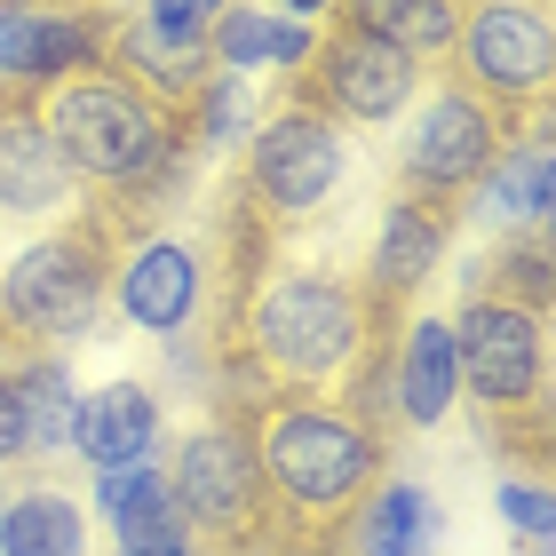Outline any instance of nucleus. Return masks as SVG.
<instances>
[{
	"label": "nucleus",
	"mask_w": 556,
	"mask_h": 556,
	"mask_svg": "<svg viewBox=\"0 0 556 556\" xmlns=\"http://www.w3.org/2000/svg\"><path fill=\"white\" fill-rule=\"evenodd\" d=\"M72 207H80V191H72L56 143L40 128V96L0 88V215L9 223H56Z\"/></svg>",
	"instance_id": "nucleus-14"
},
{
	"label": "nucleus",
	"mask_w": 556,
	"mask_h": 556,
	"mask_svg": "<svg viewBox=\"0 0 556 556\" xmlns=\"http://www.w3.org/2000/svg\"><path fill=\"white\" fill-rule=\"evenodd\" d=\"M278 96H294V104L326 112L334 128H390L397 112H414V96H421V64H414V56H397V48H390V40H374V33L326 24L318 48L287 72V88H278Z\"/></svg>",
	"instance_id": "nucleus-10"
},
{
	"label": "nucleus",
	"mask_w": 556,
	"mask_h": 556,
	"mask_svg": "<svg viewBox=\"0 0 556 556\" xmlns=\"http://www.w3.org/2000/svg\"><path fill=\"white\" fill-rule=\"evenodd\" d=\"M462 199H429V191H390L382 223H374V247H366V270L358 287L374 302V318H406L421 287L438 278V263L453 255V239H462Z\"/></svg>",
	"instance_id": "nucleus-12"
},
{
	"label": "nucleus",
	"mask_w": 556,
	"mask_h": 556,
	"mask_svg": "<svg viewBox=\"0 0 556 556\" xmlns=\"http://www.w3.org/2000/svg\"><path fill=\"white\" fill-rule=\"evenodd\" d=\"M64 9H96V16H119L128 0H64Z\"/></svg>",
	"instance_id": "nucleus-31"
},
{
	"label": "nucleus",
	"mask_w": 556,
	"mask_h": 556,
	"mask_svg": "<svg viewBox=\"0 0 556 556\" xmlns=\"http://www.w3.org/2000/svg\"><path fill=\"white\" fill-rule=\"evenodd\" d=\"M72 453H80L88 469H119V462L160 453V390H151V382L88 390L80 414H72Z\"/></svg>",
	"instance_id": "nucleus-19"
},
{
	"label": "nucleus",
	"mask_w": 556,
	"mask_h": 556,
	"mask_svg": "<svg viewBox=\"0 0 556 556\" xmlns=\"http://www.w3.org/2000/svg\"><path fill=\"white\" fill-rule=\"evenodd\" d=\"M40 128L56 143V160L80 191V207H104L119 223H160L199 175V136L191 104L175 112L160 96H143L128 72L88 64L40 96Z\"/></svg>",
	"instance_id": "nucleus-2"
},
{
	"label": "nucleus",
	"mask_w": 556,
	"mask_h": 556,
	"mask_svg": "<svg viewBox=\"0 0 556 556\" xmlns=\"http://www.w3.org/2000/svg\"><path fill=\"white\" fill-rule=\"evenodd\" d=\"M278 9H287V16H326L334 0H278Z\"/></svg>",
	"instance_id": "nucleus-30"
},
{
	"label": "nucleus",
	"mask_w": 556,
	"mask_h": 556,
	"mask_svg": "<svg viewBox=\"0 0 556 556\" xmlns=\"http://www.w3.org/2000/svg\"><path fill=\"white\" fill-rule=\"evenodd\" d=\"M112 247H119V215L72 207L24 255H9V270H0V334H9L16 358L24 350H72L104 326Z\"/></svg>",
	"instance_id": "nucleus-5"
},
{
	"label": "nucleus",
	"mask_w": 556,
	"mask_h": 556,
	"mask_svg": "<svg viewBox=\"0 0 556 556\" xmlns=\"http://www.w3.org/2000/svg\"><path fill=\"white\" fill-rule=\"evenodd\" d=\"M112 556H199V548H112Z\"/></svg>",
	"instance_id": "nucleus-32"
},
{
	"label": "nucleus",
	"mask_w": 556,
	"mask_h": 556,
	"mask_svg": "<svg viewBox=\"0 0 556 556\" xmlns=\"http://www.w3.org/2000/svg\"><path fill=\"white\" fill-rule=\"evenodd\" d=\"M104 64L128 72L143 96H160V104L184 112L199 88L215 80V56H207V33H167V24H151L143 9L112 16V40H104Z\"/></svg>",
	"instance_id": "nucleus-17"
},
{
	"label": "nucleus",
	"mask_w": 556,
	"mask_h": 556,
	"mask_svg": "<svg viewBox=\"0 0 556 556\" xmlns=\"http://www.w3.org/2000/svg\"><path fill=\"white\" fill-rule=\"evenodd\" d=\"M445 80L469 88L501 119H541L556 88V16L548 0H462L445 48Z\"/></svg>",
	"instance_id": "nucleus-8"
},
{
	"label": "nucleus",
	"mask_w": 556,
	"mask_h": 556,
	"mask_svg": "<svg viewBox=\"0 0 556 556\" xmlns=\"http://www.w3.org/2000/svg\"><path fill=\"white\" fill-rule=\"evenodd\" d=\"M247 556H326V548H311V541H263V548H247Z\"/></svg>",
	"instance_id": "nucleus-29"
},
{
	"label": "nucleus",
	"mask_w": 556,
	"mask_h": 556,
	"mask_svg": "<svg viewBox=\"0 0 556 556\" xmlns=\"http://www.w3.org/2000/svg\"><path fill=\"white\" fill-rule=\"evenodd\" d=\"M112 16L64 9V0H0V88H33L48 96L72 72L104 64Z\"/></svg>",
	"instance_id": "nucleus-13"
},
{
	"label": "nucleus",
	"mask_w": 556,
	"mask_h": 556,
	"mask_svg": "<svg viewBox=\"0 0 556 556\" xmlns=\"http://www.w3.org/2000/svg\"><path fill=\"white\" fill-rule=\"evenodd\" d=\"M96 509H104V525H112V548H191L160 453L119 462V469H96Z\"/></svg>",
	"instance_id": "nucleus-18"
},
{
	"label": "nucleus",
	"mask_w": 556,
	"mask_h": 556,
	"mask_svg": "<svg viewBox=\"0 0 556 556\" xmlns=\"http://www.w3.org/2000/svg\"><path fill=\"white\" fill-rule=\"evenodd\" d=\"M9 382H16V414H24V462H56L72 453V414H80V390L56 350H24L9 358Z\"/></svg>",
	"instance_id": "nucleus-23"
},
{
	"label": "nucleus",
	"mask_w": 556,
	"mask_h": 556,
	"mask_svg": "<svg viewBox=\"0 0 556 556\" xmlns=\"http://www.w3.org/2000/svg\"><path fill=\"white\" fill-rule=\"evenodd\" d=\"M462 294H501V302H525V311H548V231H501L493 255L462 278Z\"/></svg>",
	"instance_id": "nucleus-25"
},
{
	"label": "nucleus",
	"mask_w": 556,
	"mask_h": 556,
	"mask_svg": "<svg viewBox=\"0 0 556 556\" xmlns=\"http://www.w3.org/2000/svg\"><path fill=\"white\" fill-rule=\"evenodd\" d=\"M0 556H96L88 509H80L64 485L33 477L24 493L0 501Z\"/></svg>",
	"instance_id": "nucleus-22"
},
{
	"label": "nucleus",
	"mask_w": 556,
	"mask_h": 556,
	"mask_svg": "<svg viewBox=\"0 0 556 556\" xmlns=\"http://www.w3.org/2000/svg\"><path fill=\"white\" fill-rule=\"evenodd\" d=\"M445 533V509L414 477H382L342 525V556H429Z\"/></svg>",
	"instance_id": "nucleus-20"
},
{
	"label": "nucleus",
	"mask_w": 556,
	"mask_h": 556,
	"mask_svg": "<svg viewBox=\"0 0 556 556\" xmlns=\"http://www.w3.org/2000/svg\"><path fill=\"white\" fill-rule=\"evenodd\" d=\"M453 366H462V397L477 406L485 445L517 453L525 469H548V311L462 294Z\"/></svg>",
	"instance_id": "nucleus-4"
},
{
	"label": "nucleus",
	"mask_w": 556,
	"mask_h": 556,
	"mask_svg": "<svg viewBox=\"0 0 556 556\" xmlns=\"http://www.w3.org/2000/svg\"><path fill=\"white\" fill-rule=\"evenodd\" d=\"M414 136L406 151H397V175H390V191H429V199H462L477 175H485L501 151H509L517 136V119H501L493 104H477L469 88H453L438 80L429 96H414Z\"/></svg>",
	"instance_id": "nucleus-11"
},
{
	"label": "nucleus",
	"mask_w": 556,
	"mask_h": 556,
	"mask_svg": "<svg viewBox=\"0 0 556 556\" xmlns=\"http://www.w3.org/2000/svg\"><path fill=\"white\" fill-rule=\"evenodd\" d=\"M453 406H462L453 318L406 311V326H397V342H390V414H397V438H406V429H438Z\"/></svg>",
	"instance_id": "nucleus-16"
},
{
	"label": "nucleus",
	"mask_w": 556,
	"mask_h": 556,
	"mask_svg": "<svg viewBox=\"0 0 556 556\" xmlns=\"http://www.w3.org/2000/svg\"><path fill=\"white\" fill-rule=\"evenodd\" d=\"M0 469H24V414H16V382L0 366Z\"/></svg>",
	"instance_id": "nucleus-28"
},
{
	"label": "nucleus",
	"mask_w": 556,
	"mask_h": 556,
	"mask_svg": "<svg viewBox=\"0 0 556 556\" xmlns=\"http://www.w3.org/2000/svg\"><path fill=\"white\" fill-rule=\"evenodd\" d=\"M223 9H231V0H143V16L167 24V33H207Z\"/></svg>",
	"instance_id": "nucleus-27"
},
{
	"label": "nucleus",
	"mask_w": 556,
	"mask_h": 556,
	"mask_svg": "<svg viewBox=\"0 0 556 556\" xmlns=\"http://www.w3.org/2000/svg\"><path fill=\"white\" fill-rule=\"evenodd\" d=\"M167 493L184 509V533L199 556H247L270 541V501H263V469H255V438H247L239 406H215L199 429H184L167 453Z\"/></svg>",
	"instance_id": "nucleus-6"
},
{
	"label": "nucleus",
	"mask_w": 556,
	"mask_h": 556,
	"mask_svg": "<svg viewBox=\"0 0 556 556\" xmlns=\"http://www.w3.org/2000/svg\"><path fill=\"white\" fill-rule=\"evenodd\" d=\"M326 16L350 24V33L390 40L397 56H414L421 72H445V48H453V24H462V0H334Z\"/></svg>",
	"instance_id": "nucleus-21"
},
{
	"label": "nucleus",
	"mask_w": 556,
	"mask_h": 556,
	"mask_svg": "<svg viewBox=\"0 0 556 556\" xmlns=\"http://www.w3.org/2000/svg\"><path fill=\"white\" fill-rule=\"evenodd\" d=\"M207 302H215V255H207V239L167 231V223H119L112 311L128 318L136 334L184 342V334L207 326Z\"/></svg>",
	"instance_id": "nucleus-9"
},
{
	"label": "nucleus",
	"mask_w": 556,
	"mask_h": 556,
	"mask_svg": "<svg viewBox=\"0 0 556 556\" xmlns=\"http://www.w3.org/2000/svg\"><path fill=\"white\" fill-rule=\"evenodd\" d=\"M548 207H556V175H548V112L525 119L509 136V151L462 191V215H477L485 231H548Z\"/></svg>",
	"instance_id": "nucleus-15"
},
{
	"label": "nucleus",
	"mask_w": 556,
	"mask_h": 556,
	"mask_svg": "<svg viewBox=\"0 0 556 556\" xmlns=\"http://www.w3.org/2000/svg\"><path fill=\"white\" fill-rule=\"evenodd\" d=\"M207 334L215 358V406H255L270 390H311L334 397L342 374L366 358L374 334H397L390 318H374L366 287L350 270L326 263H270Z\"/></svg>",
	"instance_id": "nucleus-1"
},
{
	"label": "nucleus",
	"mask_w": 556,
	"mask_h": 556,
	"mask_svg": "<svg viewBox=\"0 0 556 556\" xmlns=\"http://www.w3.org/2000/svg\"><path fill=\"white\" fill-rule=\"evenodd\" d=\"M311 48H318V24H287V16L255 9V0H231V9L207 24V56H215V72H255V64L294 72Z\"/></svg>",
	"instance_id": "nucleus-24"
},
{
	"label": "nucleus",
	"mask_w": 556,
	"mask_h": 556,
	"mask_svg": "<svg viewBox=\"0 0 556 556\" xmlns=\"http://www.w3.org/2000/svg\"><path fill=\"white\" fill-rule=\"evenodd\" d=\"M342 175H350V128H334L326 112L294 104V96H278L255 128H247L231 191L255 207V223L270 239H294L302 223L342 191Z\"/></svg>",
	"instance_id": "nucleus-7"
},
{
	"label": "nucleus",
	"mask_w": 556,
	"mask_h": 556,
	"mask_svg": "<svg viewBox=\"0 0 556 556\" xmlns=\"http://www.w3.org/2000/svg\"><path fill=\"white\" fill-rule=\"evenodd\" d=\"M525 556H548V548H525Z\"/></svg>",
	"instance_id": "nucleus-33"
},
{
	"label": "nucleus",
	"mask_w": 556,
	"mask_h": 556,
	"mask_svg": "<svg viewBox=\"0 0 556 556\" xmlns=\"http://www.w3.org/2000/svg\"><path fill=\"white\" fill-rule=\"evenodd\" d=\"M0 501H9V493H0Z\"/></svg>",
	"instance_id": "nucleus-34"
},
{
	"label": "nucleus",
	"mask_w": 556,
	"mask_h": 556,
	"mask_svg": "<svg viewBox=\"0 0 556 556\" xmlns=\"http://www.w3.org/2000/svg\"><path fill=\"white\" fill-rule=\"evenodd\" d=\"M493 517L509 525L525 548H548V533H556V501H548L541 477H501L493 485Z\"/></svg>",
	"instance_id": "nucleus-26"
},
{
	"label": "nucleus",
	"mask_w": 556,
	"mask_h": 556,
	"mask_svg": "<svg viewBox=\"0 0 556 556\" xmlns=\"http://www.w3.org/2000/svg\"><path fill=\"white\" fill-rule=\"evenodd\" d=\"M239 414H247V438H255L270 541H311L326 556H342L350 509L390 477V438H374L358 414H342L334 397H311V390H270Z\"/></svg>",
	"instance_id": "nucleus-3"
}]
</instances>
